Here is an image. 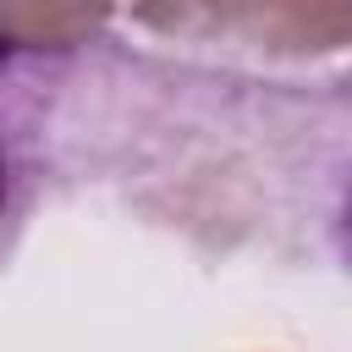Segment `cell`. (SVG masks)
Returning a JSON list of instances; mask_svg holds the SVG:
<instances>
[{
  "mask_svg": "<svg viewBox=\"0 0 352 352\" xmlns=\"http://www.w3.org/2000/svg\"><path fill=\"white\" fill-rule=\"evenodd\" d=\"M0 50H6V38H0Z\"/></svg>",
  "mask_w": 352,
  "mask_h": 352,
  "instance_id": "cell-5",
  "label": "cell"
},
{
  "mask_svg": "<svg viewBox=\"0 0 352 352\" xmlns=\"http://www.w3.org/2000/svg\"><path fill=\"white\" fill-rule=\"evenodd\" d=\"M132 0H0V38L38 55H66L104 33L116 11Z\"/></svg>",
  "mask_w": 352,
  "mask_h": 352,
  "instance_id": "cell-2",
  "label": "cell"
},
{
  "mask_svg": "<svg viewBox=\"0 0 352 352\" xmlns=\"http://www.w3.org/2000/svg\"><path fill=\"white\" fill-rule=\"evenodd\" d=\"M341 248H346V258H352V192H346V204H341Z\"/></svg>",
  "mask_w": 352,
  "mask_h": 352,
  "instance_id": "cell-4",
  "label": "cell"
},
{
  "mask_svg": "<svg viewBox=\"0 0 352 352\" xmlns=\"http://www.w3.org/2000/svg\"><path fill=\"white\" fill-rule=\"evenodd\" d=\"M126 11L165 38L236 44L286 60L352 50V0H132Z\"/></svg>",
  "mask_w": 352,
  "mask_h": 352,
  "instance_id": "cell-1",
  "label": "cell"
},
{
  "mask_svg": "<svg viewBox=\"0 0 352 352\" xmlns=\"http://www.w3.org/2000/svg\"><path fill=\"white\" fill-rule=\"evenodd\" d=\"M6 220H11V170H6V154H0V248H6Z\"/></svg>",
  "mask_w": 352,
  "mask_h": 352,
  "instance_id": "cell-3",
  "label": "cell"
}]
</instances>
